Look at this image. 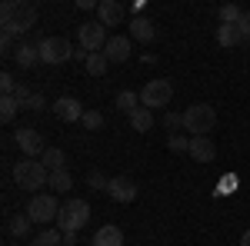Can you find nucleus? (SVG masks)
<instances>
[{"label": "nucleus", "mask_w": 250, "mask_h": 246, "mask_svg": "<svg viewBox=\"0 0 250 246\" xmlns=\"http://www.w3.org/2000/svg\"><path fill=\"white\" fill-rule=\"evenodd\" d=\"M83 67H87V74H90V76H104L107 70H110V60L104 57V50H100V54H90Z\"/></svg>", "instance_id": "nucleus-23"}, {"label": "nucleus", "mask_w": 250, "mask_h": 246, "mask_svg": "<svg viewBox=\"0 0 250 246\" xmlns=\"http://www.w3.org/2000/svg\"><path fill=\"white\" fill-rule=\"evenodd\" d=\"M17 87H20V83L14 80V74H0V90H3V96H14Z\"/></svg>", "instance_id": "nucleus-31"}, {"label": "nucleus", "mask_w": 250, "mask_h": 246, "mask_svg": "<svg viewBox=\"0 0 250 246\" xmlns=\"http://www.w3.org/2000/svg\"><path fill=\"white\" fill-rule=\"evenodd\" d=\"M173 96V83L170 80H147L144 90H140V107L157 110V107H167Z\"/></svg>", "instance_id": "nucleus-6"}, {"label": "nucleus", "mask_w": 250, "mask_h": 246, "mask_svg": "<svg viewBox=\"0 0 250 246\" xmlns=\"http://www.w3.org/2000/svg\"><path fill=\"white\" fill-rule=\"evenodd\" d=\"M40 163L47 167L50 173H57V170H67V153L60 150V147H47V153L40 156Z\"/></svg>", "instance_id": "nucleus-18"}, {"label": "nucleus", "mask_w": 250, "mask_h": 246, "mask_svg": "<svg viewBox=\"0 0 250 246\" xmlns=\"http://www.w3.org/2000/svg\"><path fill=\"white\" fill-rule=\"evenodd\" d=\"M63 246H77V233H63Z\"/></svg>", "instance_id": "nucleus-39"}, {"label": "nucleus", "mask_w": 250, "mask_h": 246, "mask_svg": "<svg viewBox=\"0 0 250 246\" xmlns=\"http://www.w3.org/2000/svg\"><path fill=\"white\" fill-rule=\"evenodd\" d=\"M0 50H3V54H10V57L17 54V47H14V34H7V30L0 34Z\"/></svg>", "instance_id": "nucleus-32"}, {"label": "nucleus", "mask_w": 250, "mask_h": 246, "mask_svg": "<svg viewBox=\"0 0 250 246\" xmlns=\"http://www.w3.org/2000/svg\"><path fill=\"white\" fill-rule=\"evenodd\" d=\"M124 17H127V14H124V7H120L117 0H100V3H97V20H100L104 27H120Z\"/></svg>", "instance_id": "nucleus-12"}, {"label": "nucleus", "mask_w": 250, "mask_h": 246, "mask_svg": "<svg viewBox=\"0 0 250 246\" xmlns=\"http://www.w3.org/2000/svg\"><path fill=\"white\" fill-rule=\"evenodd\" d=\"M27 216L37 223V227H50V223H57V216H60V203H57V196L54 193H37L30 203H27Z\"/></svg>", "instance_id": "nucleus-5"}, {"label": "nucleus", "mask_w": 250, "mask_h": 246, "mask_svg": "<svg viewBox=\"0 0 250 246\" xmlns=\"http://www.w3.org/2000/svg\"><path fill=\"white\" fill-rule=\"evenodd\" d=\"M190 156L197 163H213L217 160V147L210 136H190Z\"/></svg>", "instance_id": "nucleus-14"}, {"label": "nucleus", "mask_w": 250, "mask_h": 246, "mask_svg": "<svg viewBox=\"0 0 250 246\" xmlns=\"http://www.w3.org/2000/svg\"><path fill=\"white\" fill-rule=\"evenodd\" d=\"M80 123H83V130H100V127L107 123V120H104V114H100V110H87Z\"/></svg>", "instance_id": "nucleus-29"}, {"label": "nucleus", "mask_w": 250, "mask_h": 246, "mask_svg": "<svg viewBox=\"0 0 250 246\" xmlns=\"http://www.w3.org/2000/svg\"><path fill=\"white\" fill-rule=\"evenodd\" d=\"M14 183H17L20 189H27V193H34V189L50 183V170H47L40 160H17V167H14Z\"/></svg>", "instance_id": "nucleus-3"}, {"label": "nucleus", "mask_w": 250, "mask_h": 246, "mask_svg": "<svg viewBox=\"0 0 250 246\" xmlns=\"http://www.w3.org/2000/svg\"><path fill=\"white\" fill-rule=\"evenodd\" d=\"M17 110H23V107H20L14 96H3V100H0V120H3V123H14Z\"/></svg>", "instance_id": "nucleus-26"}, {"label": "nucleus", "mask_w": 250, "mask_h": 246, "mask_svg": "<svg viewBox=\"0 0 250 246\" xmlns=\"http://www.w3.org/2000/svg\"><path fill=\"white\" fill-rule=\"evenodd\" d=\"M90 223V203L87 200H67L63 207H60V216H57V229L60 233H80V229Z\"/></svg>", "instance_id": "nucleus-2"}, {"label": "nucleus", "mask_w": 250, "mask_h": 246, "mask_svg": "<svg viewBox=\"0 0 250 246\" xmlns=\"http://www.w3.org/2000/svg\"><path fill=\"white\" fill-rule=\"evenodd\" d=\"M117 107L130 116L137 107H140V94H134V90H120V94H117Z\"/></svg>", "instance_id": "nucleus-24"}, {"label": "nucleus", "mask_w": 250, "mask_h": 246, "mask_svg": "<svg viewBox=\"0 0 250 246\" xmlns=\"http://www.w3.org/2000/svg\"><path fill=\"white\" fill-rule=\"evenodd\" d=\"M107 196H110L114 203H134L137 200V183L130 176H114L110 187H107Z\"/></svg>", "instance_id": "nucleus-11"}, {"label": "nucleus", "mask_w": 250, "mask_h": 246, "mask_svg": "<svg viewBox=\"0 0 250 246\" xmlns=\"http://www.w3.org/2000/svg\"><path fill=\"white\" fill-rule=\"evenodd\" d=\"M237 246H250V229H244V236H240V243Z\"/></svg>", "instance_id": "nucleus-41"}, {"label": "nucleus", "mask_w": 250, "mask_h": 246, "mask_svg": "<svg viewBox=\"0 0 250 246\" xmlns=\"http://www.w3.org/2000/svg\"><path fill=\"white\" fill-rule=\"evenodd\" d=\"M47 187L54 189V193H67V189L74 187V176L67 170H57V173H50V183H47Z\"/></svg>", "instance_id": "nucleus-25"}, {"label": "nucleus", "mask_w": 250, "mask_h": 246, "mask_svg": "<svg viewBox=\"0 0 250 246\" xmlns=\"http://www.w3.org/2000/svg\"><path fill=\"white\" fill-rule=\"evenodd\" d=\"M164 127H167V130L184 127V114H164Z\"/></svg>", "instance_id": "nucleus-34"}, {"label": "nucleus", "mask_w": 250, "mask_h": 246, "mask_svg": "<svg viewBox=\"0 0 250 246\" xmlns=\"http://www.w3.org/2000/svg\"><path fill=\"white\" fill-rule=\"evenodd\" d=\"M237 30H240V40L247 43V40H250V10H244V17H240V23H237Z\"/></svg>", "instance_id": "nucleus-33"}, {"label": "nucleus", "mask_w": 250, "mask_h": 246, "mask_svg": "<svg viewBox=\"0 0 250 246\" xmlns=\"http://www.w3.org/2000/svg\"><path fill=\"white\" fill-rule=\"evenodd\" d=\"M14 60H17L23 70L37 67V63H40V43H20V47H17V54H14Z\"/></svg>", "instance_id": "nucleus-17"}, {"label": "nucleus", "mask_w": 250, "mask_h": 246, "mask_svg": "<svg viewBox=\"0 0 250 246\" xmlns=\"http://www.w3.org/2000/svg\"><path fill=\"white\" fill-rule=\"evenodd\" d=\"M87 187H90V189H97V193H107V187H110V180H107L104 173L90 170V173H87Z\"/></svg>", "instance_id": "nucleus-30"}, {"label": "nucleus", "mask_w": 250, "mask_h": 246, "mask_svg": "<svg viewBox=\"0 0 250 246\" xmlns=\"http://www.w3.org/2000/svg\"><path fill=\"white\" fill-rule=\"evenodd\" d=\"M220 189H237V180H233V176H227V180H224V187Z\"/></svg>", "instance_id": "nucleus-40"}, {"label": "nucleus", "mask_w": 250, "mask_h": 246, "mask_svg": "<svg viewBox=\"0 0 250 246\" xmlns=\"http://www.w3.org/2000/svg\"><path fill=\"white\" fill-rule=\"evenodd\" d=\"M217 43H220V47H237V43H244L237 23H220V27H217Z\"/></svg>", "instance_id": "nucleus-21"}, {"label": "nucleus", "mask_w": 250, "mask_h": 246, "mask_svg": "<svg viewBox=\"0 0 250 246\" xmlns=\"http://www.w3.org/2000/svg\"><path fill=\"white\" fill-rule=\"evenodd\" d=\"M217 127V110L207 107V103H193L184 110V130L190 136H207V133Z\"/></svg>", "instance_id": "nucleus-4"}, {"label": "nucleus", "mask_w": 250, "mask_h": 246, "mask_svg": "<svg viewBox=\"0 0 250 246\" xmlns=\"http://www.w3.org/2000/svg\"><path fill=\"white\" fill-rule=\"evenodd\" d=\"M90 246H124V233H120V227H100L94 233V243Z\"/></svg>", "instance_id": "nucleus-16"}, {"label": "nucleus", "mask_w": 250, "mask_h": 246, "mask_svg": "<svg viewBox=\"0 0 250 246\" xmlns=\"http://www.w3.org/2000/svg\"><path fill=\"white\" fill-rule=\"evenodd\" d=\"M87 57H90V50H83V47L74 50V60H83V63H87Z\"/></svg>", "instance_id": "nucleus-38"}, {"label": "nucleus", "mask_w": 250, "mask_h": 246, "mask_svg": "<svg viewBox=\"0 0 250 246\" xmlns=\"http://www.w3.org/2000/svg\"><path fill=\"white\" fill-rule=\"evenodd\" d=\"M30 246H63V233L47 227V229H40L37 236L30 240Z\"/></svg>", "instance_id": "nucleus-22"}, {"label": "nucleus", "mask_w": 250, "mask_h": 246, "mask_svg": "<svg viewBox=\"0 0 250 246\" xmlns=\"http://www.w3.org/2000/svg\"><path fill=\"white\" fill-rule=\"evenodd\" d=\"M14 140H17L20 153H23L27 160H37V156H43V153H47V143H43L40 130H34V127H20V130L14 133Z\"/></svg>", "instance_id": "nucleus-9"}, {"label": "nucleus", "mask_w": 250, "mask_h": 246, "mask_svg": "<svg viewBox=\"0 0 250 246\" xmlns=\"http://www.w3.org/2000/svg\"><path fill=\"white\" fill-rule=\"evenodd\" d=\"M0 23H3V30L7 34H27V30H34L37 27V7L30 3V0H3V7H0Z\"/></svg>", "instance_id": "nucleus-1"}, {"label": "nucleus", "mask_w": 250, "mask_h": 246, "mask_svg": "<svg viewBox=\"0 0 250 246\" xmlns=\"http://www.w3.org/2000/svg\"><path fill=\"white\" fill-rule=\"evenodd\" d=\"M43 107H47V100H43V96H40V94H34V96H30V103H27L23 110H34V114H40Z\"/></svg>", "instance_id": "nucleus-36"}, {"label": "nucleus", "mask_w": 250, "mask_h": 246, "mask_svg": "<svg viewBox=\"0 0 250 246\" xmlns=\"http://www.w3.org/2000/svg\"><path fill=\"white\" fill-rule=\"evenodd\" d=\"M130 37L140 40V43H150V40H157V23L154 20H147V17H134L130 23Z\"/></svg>", "instance_id": "nucleus-15"}, {"label": "nucleus", "mask_w": 250, "mask_h": 246, "mask_svg": "<svg viewBox=\"0 0 250 246\" xmlns=\"http://www.w3.org/2000/svg\"><path fill=\"white\" fill-rule=\"evenodd\" d=\"M80 10H97V0H77Z\"/></svg>", "instance_id": "nucleus-37"}, {"label": "nucleus", "mask_w": 250, "mask_h": 246, "mask_svg": "<svg viewBox=\"0 0 250 246\" xmlns=\"http://www.w3.org/2000/svg\"><path fill=\"white\" fill-rule=\"evenodd\" d=\"M63 60H74L70 40H63V37H43L40 40V63L57 67V63H63Z\"/></svg>", "instance_id": "nucleus-8"}, {"label": "nucleus", "mask_w": 250, "mask_h": 246, "mask_svg": "<svg viewBox=\"0 0 250 246\" xmlns=\"http://www.w3.org/2000/svg\"><path fill=\"white\" fill-rule=\"evenodd\" d=\"M240 17H244V10L237 3H224L220 7V23H240Z\"/></svg>", "instance_id": "nucleus-28"}, {"label": "nucleus", "mask_w": 250, "mask_h": 246, "mask_svg": "<svg viewBox=\"0 0 250 246\" xmlns=\"http://www.w3.org/2000/svg\"><path fill=\"white\" fill-rule=\"evenodd\" d=\"M30 227H34V220H30L27 213H14L10 223H7V233H10L14 240H23V236L30 233Z\"/></svg>", "instance_id": "nucleus-19"}, {"label": "nucleus", "mask_w": 250, "mask_h": 246, "mask_svg": "<svg viewBox=\"0 0 250 246\" xmlns=\"http://www.w3.org/2000/svg\"><path fill=\"white\" fill-rule=\"evenodd\" d=\"M77 40L83 50H90V54H100L104 47H107V27L100 23V20H87V23H80L77 27Z\"/></svg>", "instance_id": "nucleus-7"}, {"label": "nucleus", "mask_w": 250, "mask_h": 246, "mask_svg": "<svg viewBox=\"0 0 250 246\" xmlns=\"http://www.w3.org/2000/svg\"><path fill=\"white\" fill-rule=\"evenodd\" d=\"M30 96H34V94H30V90H27V87H23V83H20L17 90H14V100H17L20 107H27V103H30Z\"/></svg>", "instance_id": "nucleus-35"}, {"label": "nucleus", "mask_w": 250, "mask_h": 246, "mask_svg": "<svg viewBox=\"0 0 250 246\" xmlns=\"http://www.w3.org/2000/svg\"><path fill=\"white\" fill-rule=\"evenodd\" d=\"M130 54H134V47H130V40H127V37H110V40H107V47H104V57L110 60V63H127Z\"/></svg>", "instance_id": "nucleus-13"}, {"label": "nucleus", "mask_w": 250, "mask_h": 246, "mask_svg": "<svg viewBox=\"0 0 250 246\" xmlns=\"http://www.w3.org/2000/svg\"><path fill=\"white\" fill-rule=\"evenodd\" d=\"M127 120H130V127H134L137 133L154 130V110H147V107H137V110L127 116Z\"/></svg>", "instance_id": "nucleus-20"}, {"label": "nucleus", "mask_w": 250, "mask_h": 246, "mask_svg": "<svg viewBox=\"0 0 250 246\" xmlns=\"http://www.w3.org/2000/svg\"><path fill=\"white\" fill-rule=\"evenodd\" d=\"M167 147L173 153H190V136H184V133H170L167 136Z\"/></svg>", "instance_id": "nucleus-27"}, {"label": "nucleus", "mask_w": 250, "mask_h": 246, "mask_svg": "<svg viewBox=\"0 0 250 246\" xmlns=\"http://www.w3.org/2000/svg\"><path fill=\"white\" fill-rule=\"evenodd\" d=\"M50 110H54V116L57 120H63V123H80L83 120V107H80V100H74V96H57L54 103H50Z\"/></svg>", "instance_id": "nucleus-10"}]
</instances>
